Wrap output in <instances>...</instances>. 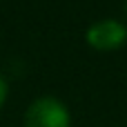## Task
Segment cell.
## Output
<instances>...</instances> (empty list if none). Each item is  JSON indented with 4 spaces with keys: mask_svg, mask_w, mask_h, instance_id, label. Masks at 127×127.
I'll list each match as a JSON object with an SVG mask.
<instances>
[{
    "mask_svg": "<svg viewBox=\"0 0 127 127\" xmlns=\"http://www.w3.org/2000/svg\"><path fill=\"white\" fill-rule=\"evenodd\" d=\"M7 92H9V87H7V80L0 76V107L4 105V100H7Z\"/></svg>",
    "mask_w": 127,
    "mask_h": 127,
    "instance_id": "3957f363",
    "label": "cell"
},
{
    "mask_svg": "<svg viewBox=\"0 0 127 127\" xmlns=\"http://www.w3.org/2000/svg\"><path fill=\"white\" fill-rule=\"evenodd\" d=\"M69 123L67 107L51 96L33 100L25 114V127H69Z\"/></svg>",
    "mask_w": 127,
    "mask_h": 127,
    "instance_id": "6da1fadb",
    "label": "cell"
},
{
    "mask_svg": "<svg viewBox=\"0 0 127 127\" xmlns=\"http://www.w3.org/2000/svg\"><path fill=\"white\" fill-rule=\"evenodd\" d=\"M87 42L98 51H114L127 42V27L118 20H100L87 29Z\"/></svg>",
    "mask_w": 127,
    "mask_h": 127,
    "instance_id": "7a4b0ae2",
    "label": "cell"
}]
</instances>
